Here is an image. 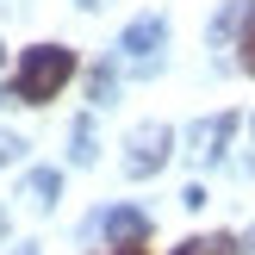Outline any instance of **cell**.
I'll return each mask as SVG.
<instances>
[{"label":"cell","mask_w":255,"mask_h":255,"mask_svg":"<svg viewBox=\"0 0 255 255\" xmlns=\"http://www.w3.org/2000/svg\"><path fill=\"white\" fill-rule=\"evenodd\" d=\"M69 81H75V50L69 44H31L19 56L12 87H0V106H50Z\"/></svg>","instance_id":"6da1fadb"},{"label":"cell","mask_w":255,"mask_h":255,"mask_svg":"<svg viewBox=\"0 0 255 255\" xmlns=\"http://www.w3.org/2000/svg\"><path fill=\"white\" fill-rule=\"evenodd\" d=\"M168 149H174V131H168L162 119L137 125V131H131V143H125V174H131V181H149V174H162Z\"/></svg>","instance_id":"7a4b0ae2"},{"label":"cell","mask_w":255,"mask_h":255,"mask_svg":"<svg viewBox=\"0 0 255 255\" xmlns=\"http://www.w3.org/2000/svg\"><path fill=\"white\" fill-rule=\"evenodd\" d=\"M237 112H212V119H199L193 131H187V149H193V162H218L224 149H231V137H237Z\"/></svg>","instance_id":"3957f363"},{"label":"cell","mask_w":255,"mask_h":255,"mask_svg":"<svg viewBox=\"0 0 255 255\" xmlns=\"http://www.w3.org/2000/svg\"><path fill=\"white\" fill-rule=\"evenodd\" d=\"M162 44H168V25H162L156 12H149V19H131V25H125V37H119V50H125V56H137L143 69L156 62V50H162Z\"/></svg>","instance_id":"277c9868"},{"label":"cell","mask_w":255,"mask_h":255,"mask_svg":"<svg viewBox=\"0 0 255 255\" xmlns=\"http://www.w3.org/2000/svg\"><path fill=\"white\" fill-rule=\"evenodd\" d=\"M143 237H149V218H143V212H131V206L106 212V243L112 249H143Z\"/></svg>","instance_id":"5b68a950"},{"label":"cell","mask_w":255,"mask_h":255,"mask_svg":"<svg viewBox=\"0 0 255 255\" xmlns=\"http://www.w3.org/2000/svg\"><path fill=\"white\" fill-rule=\"evenodd\" d=\"M56 193H62V174L56 168H31V174H25V199H31V206H56Z\"/></svg>","instance_id":"8992f818"},{"label":"cell","mask_w":255,"mask_h":255,"mask_svg":"<svg viewBox=\"0 0 255 255\" xmlns=\"http://www.w3.org/2000/svg\"><path fill=\"white\" fill-rule=\"evenodd\" d=\"M174 255H237V237H231V231H212V237H193V243H181Z\"/></svg>","instance_id":"52a82bcc"},{"label":"cell","mask_w":255,"mask_h":255,"mask_svg":"<svg viewBox=\"0 0 255 255\" xmlns=\"http://www.w3.org/2000/svg\"><path fill=\"white\" fill-rule=\"evenodd\" d=\"M69 156H75V162H81V168H87V162H94V156H100V149H94V125H87V119H81V125H75V149H69Z\"/></svg>","instance_id":"ba28073f"},{"label":"cell","mask_w":255,"mask_h":255,"mask_svg":"<svg viewBox=\"0 0 255 255\" xmlns=\"http://www.w3.org/2000/svg\"><path fill=\"white\" fill-rule=\"evenodd\" d=\"M25 156V137H12V131H0V168H6V162H19Z\"/></svg>","instance_id":"9c48e42d"},{"label":"cell","mask_w":255,"mask_h":255,"mask_svg":"<svg viewBox=\"0 0 255 255\" xmlns=\"http://www.w3.org/2000/svg\"><path fill=\"white\" fill-rule=\"evenodd\" d=\"M87 87H94V100L106 106V94H112V69H94V81H87Z\"/></svg>","instance_id":"30bf717a"},{"label":"cell","mask_w":255,"mask_h":255,"mask_svg":"<svg viewBox=\"0 0 255 255\" xmlns=\"http://www.w3.org/2000/svg\"><path fill=\"white\" fill-rule=\"evenodd\" d=\"M243 69L255 75V12H249V31H243Z\"/></svg>","instance_id":"8fae6325"},{"label":"cell","mask_w":255,"mask_h":255,"mask_svg":"<svg viewBox=\"0 0 255 255\" xmlns=\"http://www.w3.org/2000/svg\"><path fill=\"white\" fill-rule=\"evenodd\" d=\"M237 249H243V255H255V231H249V237H243V243H237Z\"/></svg>","instance_id":"7c38bea8"},{"label":"cell","mask_w":255,"mask_h":255,"mask_svg":"<svg viewBox=\"0 0 255 255\" xmlns=\"http://www.w3.org/2000/svg\"><path fill=\"white\" fill-rule=\"evenodd\" d=\"M0 231H6V212H0Z\"/></svg>","instance_id":"4fadbf2b"},{"label":"cell","mask_w":255,"mask_h":255,"mask_svg":"<svg viewBox=\"0 0 255 255\" xmlns=\"http://www.w3.org/2000/svg\"><path fill=\"white\" fill-rule=\"evenodd\" d=\"M81 6H100V0H81Z\"/></svg>","instance_id":"5bb4252c"},{"label":"cell","mask_w":255,"mask_h":255,"mask_svg":"<svg viewBox=\"0 0 255 255\" xmlns=\"http://www.w3.org/2000/svg\"><path fill=\"white\" fill-rule=\"evenodd\" d=\"M0 62H6V44H0Z\"/></svg>","instance_id":"9a60e30c"},{"label":"cell","mask_w":255,"mask_h":255,"mask_svg":"<svg viewBox=\"0 0 255 255\" xmlns=\"http://www.w3.org/2000/svg\"><path fill=\"white\" fill-rule=\"evenodd\" d=\"M19 255H31V249H19Z\"/></svg>","instance_id":"2e32d148"}]
</instances>
